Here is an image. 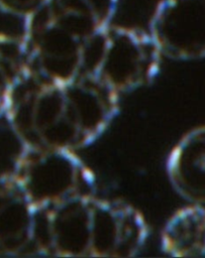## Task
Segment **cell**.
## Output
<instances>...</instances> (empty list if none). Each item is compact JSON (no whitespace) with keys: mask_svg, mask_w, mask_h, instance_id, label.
Returning a JSON list of instances; mask_svg holds the SVG:
<instances>
[{"mask_svg":"<svg viewBox=\"0 0 205 258\" xmlns=\"http://www.w3.org/2000/svg\"><path fill=\"white\" fill-rule=\"evenodd\" d=\"M4 117L22 147L77 151L92 143L69 81H49L27 70L11 94Z\"/></svg>","mask_w":205,"mask_h":258,"instance_id":"cell-1","label":"cell"},{"mask_svg":"<svg viewBox=\"0 0 205 258\" xmlns=\"http://www.w3.org/2000/svg\"><path fill=\"white\" fill-rule=\"evenodd\" d=\"M162 58L147 30L111 23L90 40L82 75L99 78L121 95L150 84Z\"/></svg>","mask_w":205,"mask_h":258,"instance_id":"cell-2","label":"cell"},{"mask_svg":"<svg viewBox=\"0 0 205 258\" xmlns=\"http://www.w3.org/2000/svg\"><path fill=\"white\" fill-rule=\"evenodd\" d=\"M96 34L73 18L42 4L23 19L20 37L28 71L60 83L82 75L87 46Z\"/></svg>","mask_w":205,"mask_h":258,"instance_id":"cell-3","label":"cell"},{"mask_svg":"<svg viewBox=\"0 0 205 258\" xmlns=\"http://www.w3.org/2000/svg\"><path fill=\"white\" fill-rule=\"evenodd\" d=\"M35 210L96 195V178L76 151L22 147L11 171Z\"/></svg>","mask_w":205,"mask_h":258,"instance_id":"cell-4","label":"cell"},{"mask_svg":"<svg viewBox=\"0 0 205 258\" xmlns=\"http://www.w3.org/2000/svg\"><path fill=\"white\" fill-rule=\"evenodd\" d=\"M96 195L35 210V255L90 257L91 218Z\"/></svg>","mask_w":205,"mask_h":258,"instance_id":"cell-5","label":"cell"},{"mask_svg":"<svg viewBox=\"0 0 205 258\" xmlns=\"http://www.w3.org/2000/svg\"><path fill=\"white\" fill-rule=\"evenodd\" d=\"M163 57H205V0H161L147 30Z\"/></svg>","mask_w":205,"mask_h":258,"instance_id":"cell-6","label":"cell"},{"mask_svg":"<svg viewBox=\"0 0 205 258\" xmlns=\"http://www.w3.org/2000/svg\"><path fill=\"white\" fill-rule=\"evenodd\" d=\"M148 233L143 215L132 205L95 196L90 257H133L143 249Z\"/></svg>","mask_w":205,"mask_h":258,"instance_id":"cell-7","label":"cell"},{"mask_svg":"<svg viewBox=\"0 0 205 258\" xmlns=\"http://www.w3.org/2000/svg\"><path fill=\"white\" fill-rule=\"evenodd\" d=\"M35 208L12 172L0 173V256L35 255Z\"/></svg>","mask_w":205,"mask_h":258,"instance_id":"cell-8","label":"cell"},{"mask_svg":"<svg viewBox=\"0 0 205 258\" xmlns=\"http://www.w3.org/2000/svg\"><path fill=\"white\" fill-rule=\"evenodd\" d=\"M166 169L178 195L191 204L205 206V126L190 130L177 142Z\"/></svg>","mask_w":205,"mask_h":258,"instance_id":"cell-9","label":"cell"},{"mask_svg":"<svg viewBox=\"0 0 205 258\" xmlns=\"http://www.w3.org/2000/svg\"><path fill=\"white\" fill-rule=\"evenodd\" d=\"M161 248L172 257H205V206L190 203L177 210L163 227Z\"/></svg>","mask_w":205,"mask_h":258,"instance_id":"cell-10","label":"cell"},{"mask_svg":"<svg viewBox=\"0 0 205 258\" xmlns=\"http://www.w3.org/2000/svg\"><path fill=\"white\" fill-rule=\"evenodd\" d=\"M27 70L21 37L0 33V117L4 116L13 90Z\"/></svg>","mask_w":205,"mask_h":258,"instance_id":"cell-11","label":"cell"},{"mask_svg":"<svg viewBox=\"0 0 205 258\" xmlns=\"http://www.w3.org/2000/svg\"><path fill=\"white\" fill-rule=\"evenodd\" d=\"M46 0H0V10L6 14L26 18Z\"/></svg>","mask_w":205,"mask_h":258,"instance_id":"cell-12","label":"cell"}]
</instances>
